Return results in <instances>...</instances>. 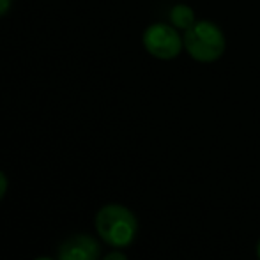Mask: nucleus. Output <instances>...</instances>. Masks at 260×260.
<instances>
[{
  "mask_svg": "<svg viewBox=\"0 0 260 260\" xmlns=\"http://www.w3.org/2000/svg\"><path fill=\"white\" fill-rule=\"evenodd\" d=\"M7 186H9V182H7V177H6V174H4L2 170H0V200L6 197V193H7Z\"/></svg>",
  "mask_w": 260,
  "mask_h": 260,
  "instance_id": "6",
  "label": "nucleus"
},
{
  "mask_svg": "<svg viewBox=\"0 0 260 260\" xmlns=\"http://www.w3.org/2000/svg\"><path fill=\"white\" fill-rule=\"evenodd\" d=\"M170 20H172V23H174L175 28L188 30L189 27L195 25V13H193L191 7H188L186 4H177V6L172 7Z\"/></svg>",
  "mask_w": 260,
  "mask_h": 260,
  "instance_id": "5",
  "label": "nucleus"
},
{
  "mask_svg": "<svg viewBox=\"0 0 260 260\" xmlns=\"http://www.w3.org/2000/svg\"><path fill=\"white\" fill-rule=\"evenodd\" d=\"M9 7H11V0H0V16H4L9 11Z\"/></svg>",
  "mask_w": 260,
  "mask_h": 260,
  "instance_id": "8",
  "label": "nucleus"
},
{
  "mask_svg": "<svg viewBox=\"0 0 260 260\" xmlns=\"http://www.w3.org/2000/svg\"><path fill=\"white\" fill-rule=\"evenodd\" d=\"M184 41L174 27L165 23H154L144 32V46L152 57L170 60L177 57Z\"/></svg>",
  "mask_w": 260,
  "mask_h": 260,
  "instance_id": "3",
  "label": "nucleus"
},
{
  "mask_svg": "<svg viewBox=\"0 0 260 260\" xmlns=\"http://www.w3.org/2000/svg\"><path fill=\"white\" fill-rule=\"evenodd\" d=\"M96 232L112 248H126L138 232L137 216L122 204H106L94 218Z\"/></svg>",
  "mask_w": 260,
  "mask_h": 260,
  "instance_id": "1",
  "label": "nucleus"
},
{
  "mask_svg": "<svg viewBox=\"0 0 260 260\" xmlns=\"http://www.w3.org/2000/svg\"><path fill=\"white\" fill-rule=\"evenodd\" d=\"M257 258L260 260V239H258V243H257Z\"/></svg>",
  "mask_w": 260,
  "mask_h": 260,
  "instance_id": "9",
  "label": "nucleus"
},
{
  "mask_svg": "<svg viewBox=\"0 0 260 260\" xmlns=\"http://www.w3.org/2000/svg\"><path fill=\"white\" fill-rule=\"evenodd\" d=\"M184 46L197 62H214L225 52V36L212 21H195L184 30Z\"/></svg>",
  "mask_w": 260,
  "mask_h": 260,
  "instance_id": "2",
  "label": "nucleus"
},
{
  "mask_svg": "<svg viewBox=\"0 0 260 260\" xmlns=\"http://www.w3.org/2000/svg\"><path fill=\"white\" fill-rule=\"evenodd\" d=\"M34 260H53L52 257H36Z\"/></svg>",
  "mask_w": 260,
  "mask_h": 260,
  "instance_id": "10",
  "label": "nucleus"
},
{
  "mask_svg": "<svg viewBox=\"0 0 260 260\" xmlns=\"http://www.w3.org/2000/svg\"><path fill=\"white\" fill-rule=\"evenodd\" d=\"M100 243L89 234H73L57 250V260H100Z\"/></svg>",
  "mask_w": 260,
  "mask_h": 260,
  "instance_id": "4",
  "label": "nucleus"
},
{
  "mask_svg": "<svg viewBox=\"0 0 260 260\" xmlns=\"http://www.w3.org/2000/svg\"><path fill=\"white\" fill-rule=\"evenodd\" d=\"M103 260H129L122 251H110L108 255H105Z\"/></svg>",
  "mask_w": 260,
  "mask_h": 260,
  "instance_id": "7",
  "label": "nucleus"
}]
</instances>
